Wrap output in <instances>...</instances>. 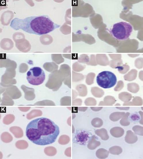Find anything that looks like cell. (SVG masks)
<instances>
[{"label": "cell", "mask_w": 143, "mask_h": 159, "mask_svg": "<svg viewBox=\"0 0 143 159\" xmlns=\"http://www.w3.org/2000/svg\"><path fill=\"white\" fill-rule=\"evenodd\" d=\"M60 133L59 128L53 121L45 117L35 119L27 125L26 135L36 145L45 146L54 143Z\"/></svg>", "instance_id": "1"}, {"label": "cell", "mask_w": 143, "mask_h": 159, "mask_svg": "<svg viewBox=\"0 0 143 159\" xmlns=\"http://www.w3.org/2000/svg\"><path fill=\"white\" fill-rule=\"evenodd\" d=\"M10 26L15 30H22L29 34L39 35L48 34L60 26L45 15L30 16L23 19L16 18L11 21Z\"/></svg>", "instance_id": "2"}, {"label": "cell", "mask_w": 143, "mask_h": 159, "mask_svg": "<svg viewBox=\"0 0 143 159\" xmlns=\"http://www.w3.org/2000/svg\"><path fill=\"white\" fill-rule=\"evenodd\" d=\"M132 30V26L130 24L121 22L113 25L111 30V33L117 39L123 40L129 38Z\"/></svg>", "instance_id": "3"}, {"label": "cell", "mask_w": 143, "mask_h": 159, "mask_svg": "<svg viewBox=\"0 0 143 159\" xmlns=\"http://www.w3.org/2000/svg\"><path fill=\"white\" fill-rule=\"evenodd\" d=\"M96 81L100 87L104 89H108L113 87L115 85L117 82V78L113 72L105 71L98 74Z\"/></svg>", "instance_id": "4"}, {"label": "cell", "mask_w": 143, "mask_h": 159, "mask_svg": "<svg viewBox=\"0 0 143 159\" xmlns=\"http://www.w3.org/2000/svg\"><path fill=\"white\" fill-rule=\"evenodd\" d=\"M45 78V73L40 67L31 68L27 73L26 79L30 84L38 86L42 84Z\"/></svg>", "instance_id": "5"}, {"label": "cell", "mask_w": 143, "mask_h": 159, "mask_svg": "<svg viewBox=\"0 0 143 159\" xmlns=\"http://www.w3.org/2000/svg\"><path fill=\"white\" fill-rule=\"evenodd\" d=\"M89 138L88 134L85 131H81L78 133L75 136L76 141L81 144H86Z\"/></svg>", "instance_id": "6"}, {"label": "cell", "mask_w": 143, "mask_h": 159, "mask_svg": "<svg viewBox=\"0 0 143 159\" xmlns=\"http://www.w3.org/2000/svg\"><path fill=\"white\" fill-rule=\"evenodd\" d=\"M138 139L137 136L131 131L128 130L127 131L125 140L127 143L129 144H134L137 141Z\"/></svg>", "instance_id": "7"}, {"label": "cell", "mask_w": 143, "mask_h": 159, "mask_svg": "<svg viewBox=\"0 0 143 159\" xmlns=\"http://www.w3.org/2000/svg\"><path fill=\"white\" fill-rule=\"evenodd\" d=\"M110 134L115 137H119L124 134V131L121 127H115L111 128L110 130Z\"/></svg>", "instance_id": "8"}, {"label": "cell", "mask_w": 143, "mask_h": 159, "mask_svg": "<svg viewBox=\"0 0 143 159\" xmlns=\"http://www.w3.org/2000/svg\"><path fill=\"white\" fill-rule=\"evenodd\" d=\"M96 137L93 135L87 145V148L89 149L93 150L100 145V142L96 140Z\"/></svg>", "instance_id": "9"}, {"label": "cell", "mask_w": 143, "mask_h": 159, "mask_svg": "<svg viewBox=\"0 0 143 159\" xmlns=\"http://www.w3.org/2000/svg\"><path fill=\"white\" fill-rule=\"evenodd\" d=\"M95 133L101 139L104 140H106L109 138L107 130L105 129L102 128L96 130Z\"/></svg>", "instance_id": "10"}, {"label": "cell", "mask_w": 143, "mask_h": 159, "mask_svg": "<svg viewBox=\"0 0 143 159\" xmlns=\"http://www.w3.org/2000/svg\"><path fill=\"white\" fill-rule=\"evenodd\" d=\"M109 152L107 150L102 148L98 149L96 152V155L100 159H105L109 155Z\"/></svg>", "instance_id": "11"}, {"label": "cell", "mask_w": 143, "mask_h": 159, "mask_svg": "<svg viewBox=\"0 0 143 159\" xmlns=\"http://www.w3.org/2000/svg\"><path fill=\"white\" fill-rule=\"evenodd\" d=\"M124 112H115L110 114V119L113 121H116L121 119L125 114Z\"/></svg>", "instance_id": "12"}, {"label": "cell", "mask_w": 143, "mask_h": 159, "mask_svg": "<svg viewBox=\"0 0 143 159\" xmlns=\"http://www.w3.org/2000/svg\"><path fill=\"white\" fill-rule=\"evenodd\" d=\"M130 113L128 112L126 113L122 117L120 121V123L121 125L123 126H127L129 125L130 123L128 120V117Z\"/></svg>", "instance_id": "13"}, {"label": "cell", "mask_w": 143, "mask_h": 159, "mask_svg": "<svg viewBox=\"0 0 143 159\" xmlns=\"http://www.w3.org/2000/svg\"><path fill=\"white\" fill-rule=\"evenodd\" d=\"M91 123L92 125L94 127L99 128L102 125L103 122L101 119L98 117H96L92 120Z\"/></svg>", "instance_id": "14"}, {"label": "cell", "mask_w": 143, "mask_h": 159, "mask_svg": "<svg viewBox=\"0 0 143 159\" xmlns=\"http://www.w3.org/2000/svg\"><path fill=\"white\" fill-rule=\"evenodd\" d=\"M122 151L121 147L117 146L112 147L109 149L110 153L114 155H119L122 152Z\"/></svg>", "instance_id": "15"}, {"label": "cell", "mask_w": 143, "mask_h": 159, "mask_svg": "<svg viewBox=\"0 0 143 159\" xmlns=\"http://www.w3.org/2000/svg\"><path fill=\"white\" fill-rule=\"evenodd\" d=\"M70 141L69 137L66 135H61L59 138V143L62 145H65L68 144Z\"/></svg>", "instance_id": "16"}, {"label": "cell", "mask_w": 143, "mask_h": 159, "mask_svg": "<svg viewBox=\"0 0 143 159\" xmlns=\"http://www.w3.org/2000/svg\"><path fill=\"white\" fill-rule=\"evenodd\" d=\"M132 130L136 134L143 135V127L140 125H135L132 128Z\"/></svg>", "instance_id": "17"}, {"label": "cell", "mask_w": 143, "mask_h": 159, "mask_svg": "<svg viewBox=\"0 0 143 159\" xmlns=\"http://www.w3.org/2000/svg\"><path fill=\"white\" fill-rule=\"evenodd\" d=\"M44 151L47 155L49 156H54L56 154V149L52 147L46 148L45 149Z\"/></svg>", "instance_id": "18"}, {"label": "cell", "mask_w": 143, "mask_h": 159, "mask_svg": "<svg viewBox=\"0 0 143 159\" xmlns=\"http://www.w3.org/2000/svg\"><path fill=\"white\" fill-rule=\"evenodd\" d=\"M131 98V96L126 94L121 95L119 97V98L123 101L129 100Z\"/></svg>", "instance_id": "19"}, {"label": "cell", "mask_w": 143, "mask_h": 159, "mask_svg": "<svg viewBox=\"0 0 143 159\" xmlns=\"http://www.w3.org/2000/svg\"><path fill=\"white\" fill-rule=\"evenodd\" d=\"M134 104L136 105H141L142 104V100L141 99L138 97L135 98L134 99Z\"/></svg>", "instance_id": "20"}, {"label": "cell", "mask_w": 143, "mask_h": 159, "mask_svg": "<svg viewBox=\"0 0 143 159\" xmlns=\"http://www.w3.org/2000/svg\"><path fill=\"white\" fill-rule=\"evenodd\" d=\"M71 148L70 147L67 148L65 152V155L68 157L71 156Z\"/></svg>", "instance_id": "21"}, {"label": "cell", "mask_w": 143, "mask_h": 159, "mask_svg": "<svg viewBox=\"0 0 143 159\" xmlns=\"http://www.w3.org/2000/svg\"><path fill=\"white\" fill-rule=\"evenodd\" d=\"M139 113L141 117V119L140 121V124L143 125V113L142 111H139Z\"/></svg>", "instance_id": "22"}]
</instances>
